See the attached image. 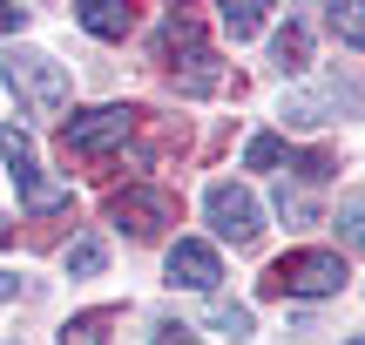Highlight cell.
<instances>
[{
  "label": "cell",
  "mask_w": 365,
  "mask_h": 345,
  "mask_svg": "<svg viewBox=\"0 0 365 345\" xmlns=\"http://www.w3.org/2000/svg\"><path fill=\"white\" fill-rule=\"evenodd\" d=\"M325 21L345 48H365V0H339V7H325Z\"/></svg>",
  "instance_id": "cell-12"
},
{
  "label": "cell",
  "mask_w": 365,
  "mask_h": 345,
  "mask_svg": "<svg viewBox=\"0 0 365 345\" xmlns=\"http://www.w3.org/2000/svg\"><path fill=\"white\" fill-rule=\"evenodd\" d=\"M339 284H345L339 251H284L264 271V298H331Z\"/></svg>",
  "instance_id": "cell-3"
},
{
  "label": "cell",
  "mask_w": 365,
  "mask_h": 345,
  "mask_svg": "<svg viewBox=\"0 0 365 345\" xmlns=\"http://www.w3.org/2000/svg\"><path fill=\"white\" fill-rule=\"evenodd\" d=\"M271 61L284 68V75H298V68L312 61V34H304V21H284V27H277V41H271Z\"/></svg>",
  "instance_id": "cell-10"
},
{
  "label": "cell",
  "mask_w": 365,
  "mask_h": 345,
  "mask_svg": "<svg viewBox=\"0 0 365 345\" xmlns=\"http://www.w3.org/2000/svg\"><path fill=\"white\" fill-rule=\"evenodd\" d=\"M210 325L230 332V339H250V311H244V305H217V311H210Z\"/></svg>",
  "instance_id": "cell-18"
},
{
  "label": "cell",
  "mask_w": 365,
  "mask_h": 345,
  "mask_svg": "<svg viewBox=\"0 0 365 345\" xmlns=\"http://www.w3.org/2000/svg\"><path fill=\"white\" fill-rule=\"evenodd\" d=\"M14 183H21V203L34 217H48V210H68V183H54L48 170H34V163H27V170H14Z\"/></svg>",
  "instance_id": "cell-9"
},
{
  "label": "cell",
  "mask_w": 365,
  "mask_h": 345,
  "mask_svg": "<svg viewBox=\"0 0 365 345\" xmlns=\"http://www.w3.org/2000/svg\"><path fill=\"white\" fill-rule=\"evenodd\" d=\"M108 217H115L135 244H149V237H163V224H176V197L156 190V183H122L115 197H108Z\"/></svg>",
  "instance_id": "cell-4"
},
{
  "label": "cell",
  "mask_w": 365,
  "mask_h": 345,
  "mask_svg": "<svg viewBox=\"0 0 365 345\" xmlns=\"http://www.w3.org/2000/svg\"><path fill=\"white\" fill-rule=\"evenodd\" d=\"M27 27V7H0V34H21Z\"/></svg>",
  "instance_id": "cell-21"
},
{
  "label": "cell",
  "mask_w": 365,
  "mask_h": 345,
  "mask_svg": "<svg viewBox=\"0 0 365 345\" xmlns=\"http://www.w3.org/2000/svg\"><path fill=\"white\" fill-rule=\"evenodd\" d=\"M298 176H304V183H325V176H331V156H325V149H312V156H298Z\"/></svg>",
  "instance_id": "cell-19"
},
{
  "label": "cell",
  "mask_w": 365,
  "mask_h": 345,
  "mask_svg": "<svg viewBox=\"0 0 365 345\" xmlns=\"http://www.w3.org/2000/svg\"><path fill=\"white\" fill-rule=\"evenodd\" d=\"M257 27H264V7H257V0H230V7H223V34H230V41H250Z\"/></svg>",
  "instance_id": "cell-14"
},
{
  "label": "cell",
  "mask_w": 365,
  "mask_h": 345,
  "mask_svg": "<svg viewBox=\"0 0 365 345\" xmlns=\"http://www.w3.org/2000/svg\"><path fill=\"white\" fill-rule=\"evenodd\" d=\"M0 156H7L14 170H27V163H34V143H27L21 122H0Z\"/></svg>",
  "instance_id": "cell-17"
},
{
  "label": "cell",
  "mask_w": 365,
  "mask_h": 345,
  "mask_svg": "<svg viewBox=\"0 0 365 345\" xmlns=\"http://www.w3.org/2000/svg\"><path fill=\"white\" fill-rule=\"evenodd\" d=\"M102 264H108V244H102V230H81V237L68 244V278H95Z\"/></svg>",
  "instance_id": "cell-11"
},
{
  "label": "cell",
  "mask_w": 365,
  "mask_h": 345,
  "mask_svg": "<svg viewBox=\"0 0 365 345\" xmlns=\"http://www.w3.org/2000/svg\"><path fill=\"white\" fill-rule=\"evenodd\" d=\"M7 298H14V278H7V271H0V305H7Z\"/></svg>",
  "instance_id": "cell-22"
},
{
  "label": "cell",
  "mask_w": 365,
  "mask_h": 345,
  "mask_svg": "<svg viewBox=\"0 0 365 345\" xmlns=\"http://www.w3.org/2000/svg\"><path fill=\"white\" fill-rule=\"evenodd\" d=\"M345 345H365V332H359V339H345Z\"/></svg>",
  "instance_id": "cell-23"
},
{
  "label": "cell",
  "mask_w": 365,
  "mask_h": 345,
  "mask_svg": "<svg viewBox=\"0 0 365 345\" xmlns=\"http://www.w3.org/2000/svg\"><path fill=\"white\" fill-rule=\"evenodd\" d=\"M217 278H223L217 244H203V237H176L170 244V284H182V292H217Z\"/></svg>",
  "instance_id": "cell-7"
},
{
  "label": "cell",
  "mask_w": 365,
  "mask_h": 345,
  "mask_svg": "<svg viewBox=\"0 0 365 345\" xmlns=\"http://www.w3.org/2000/svg\"><path fill=\"white\" fill-rule=\"evenodd\" d=\"M156 345H196V332H190V325H163Z\"/></svg>",
  "instance_id": "cell-20"
},
{
  "label": "cell",
  "mask_w": 365,
  "mask_h": 345,
  "mask_svg": "<svg viewBox=\"0 0 365 345\" xmlns=\"http://www.w3.org/2000/svg\"><path fill=\"white\" fill-rule=\"evenodd\" d=\"M284 163V135H250L244 143V170H277Z\"/></svg>",
  "instance_id": "cell-15"
},
{
  "label": "cell",
  "mask_w": 365,
  "mask_h": 345,
  "mask_svg": "<svg viewBox=\"0 0 365 345\" xmlns=\"http://www.w3.org/2000/svg\"><path fill=\"white\" fill-rule=\"evenodd\" d=\"M156 54L170 61V75H176V95H210L223 81V68H217V54L203 48V21L196 14H170L163 21V34H156Z\"/></svg>",
  "instance_id": "cell-1"
},
{
  "label": "cell",
  "mask_w": 365,
  "mask_h": 345,
  "mask_svg": "<svg viewBox=\"0 0 365 345\" xmlns=\"http://www.w3.org/2000/svg\"><path fill=\"white\" fill-rule=\"evenodd\" d=\"M75 21L88 27L95 41H122V34L135 27V7H122V0H81V7H75Z\"/></svg>",
  "instance_id": "cell-8"
},
{
  "label": "cell",
  "mask_w": 365,
  "mask_h": 345,
  "mask_svg": "<svg viewBox=\"0 0 365 345\" xmlns=\"http://www.w3.org/2000/svg\"><path fill=\"white\" fill-rule=\"evenodd\" d=\"M339 237H345V251H365V197L339 203Z\"/></svg>",
  "instance_id": "cell-16"
},
{
  "label": "cell",
  "mask_w": 365,
  "mask_h": 345,
  "mask_svg": "<svg viewBox=\"0 0 365 345\" xmlns=\"http://www.w3.org/2000/svg\"><path fill=\"white\" fill-rule=\"evenodd\" d=\"M203 217L217 224V237H230V244H257V230H264V203L250 197L244 183H210L203 190Z\"/></svg>",
  "instance_id": "cell-6"
},
{
  "label": "cell",
  "mask_w": 365,
  "mask_h": 345,
  "mask_svg": "<svg viewBox=\"0 0 365 345\" xmlns=\"http://www.w3.org/2000/svg\"><path fill=\"white\" fill-rule=\"evenodd\" d=\"M129 129H135V108L102 102V108H81V115L61 122V149H75V156H102V149L129 143Z\"/></svg>",
  "instance_id": "cell-5"
},
{
  "label": "cell",
  "mask_w": 365,
  "mask_h": 345,
  "mask_svg": "<svg viewBox=\"0 0 365 345\" xmlns=\"http://www.w3.org/2000/svg\"><path fill=\"white\" fill-rule=\"evenodd\" d=\"M108 325H115V311H81L61 325V345H108Z\"/></svg>",
  "instance_id": "cell-13"
},
{
  "label": "cell",
  "mask_w": 365,
  "mask_h": 345,
  "mask_svg": "<svg viewBox=\"0 0 365 345\" xmlns=\"http://www.w3.org/2000/svg\"><path fill=\"white\" fill-rule=\"evenodd\" d=\"M0 75H7V88L21 95L34 115H61V108H68V68L54 61V54H41V48H7Z\"/></svg>",
  "instance_id": "cell-2"
}]
</instances>
